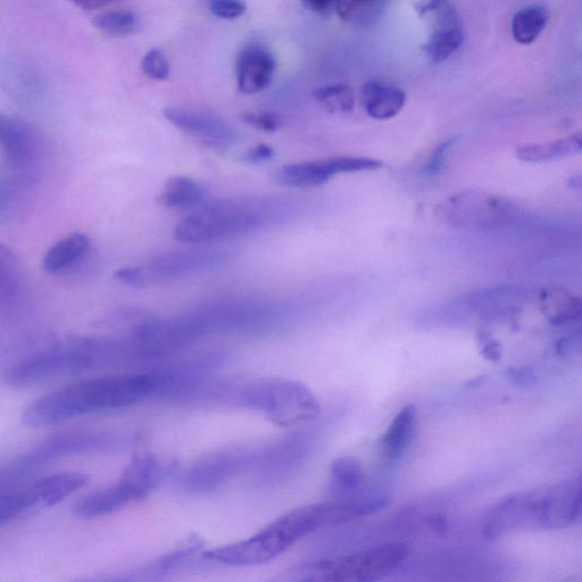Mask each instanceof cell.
Listing matches in <instances>:
<instances>
[{"label":"cell","instance_id":"cell-1","mask_svg":"<svg viewBox=\"0 0 582 582\" xmlns=\"http://www.w3.org/2000/svg\"><path fill=\"white\" fill-rule=\"evenodd\" d=\"M152 371L80 381L31 403L22 414L29 427H49L83 415L121 410L154 398Z\"/></svg>","mask_w":582,"mask_h":582},{"label":"cell","instance_id":"cell-2","mask_svg":"<svg viewBox=\"0 0 582 582\" xmlns=\"http://www.w3.org/2000/svg\"><path fill=\"white\" fill-rule=\"evenodd\" d=\"M295 203L280 197H238L204 205L174 228L182 244L215 243L262 230L293 219Z\"/></svg>","mask_w":582,"mask_h":582},{"label":"cell","instance_id":"cell-3","mask_svg":"<svg viewBox=\"0 0 582 582\" xmlns=\"http://www.w3.org/2000/svg\"><path fill=\"white\" fill-rule=\"evenodd\" d=\"M580 477L548 487L542 492L507 497L489 510L484 535L495 538L520 528L563 529L581 518Z\"/></svg>","mask_w":582,"mask_h":582},{"label":"cell","instance_id":"cell-4","mask_svg":"<svg viewBox=\"0 0 582 582\" xmlns=\"http://www.w3.org/2000/svg\"><path fill=\"white\" fill-rule=\"evenodd\" d=\"M122 360L118 339L81 340L78 344L57 347L16 364L8 370L5 380L14 388H30L90 370L121 367Z\"/></svg>","mask_w":582,"mask_h":582},{"label":"cell","instance_id":"cell-5","mask_svg":"<svg viewBox=\"0 0 582 582\" xmlns=\"http://www.w3.org/2000/svg\"><path fill=\"white\" fill-rule=\"evenodd\" d=\"M237 407L261 412L282 428L317 420L321 413L312 390L302 382L287 379L241 381Z\"/></svg>","mask_w":582,"mask_h":582},{"label":"cell","instance_id":"cell-6","mask_svg":"<svg viewBox=\"0 0 582 582\" xmlns=\"http://www.w3.org/2000/svg\"><path fill=\"white\" fill-rule=\"evenodd\" d=\"M410 550L405 544L390 543L369 551L298 564L285 573L289 581L369 582L392 573L406 560Z\"/></svg>","mask_w":582,"mask_h":582},{"label":"cell","instance_id":"cell-7","mask_svg":"<svg viewBox=\"0 0 582 582\" xmlns=\"http://www.w3.org/2000/svg\"><path fill=\"white\" fill-rule=\"evenodd\" d=\"M202 338L209 335H264L286 320L284 306L256 299H223L188 311Z\"/></svg>","mask_w":582,"mask_h":582},{"label":"cell","instance_id":"cell-8","mask_svg":"<svg viewBox=\"0 0 582 582\" xmlns=\"http://www.w3.org/2000/svg\"><path fill=\"white\" fill-rule=\"evenodd\" d=\"M305 537V523L301 514L293 510L243 542L204 552V557L213 565L252 567L276 559Z\"/></svg>","mask_w":582,"mask_h":582},{"label":"cell","instance_id":"cell-9","mask_svg":"<svg viewBox=\"0 0 582 582\" xmlns=\"http://www.w3.org/2000/svg\"><path fill=\"white\" fill-rule=\"evenodd\" d=\"M230 254L222 249H189L163 253L146 263L127 266L115 272L114 278L128 287L143 288L224 268Z\"/></svg>","mask_w":582,"mask_h":582},{"label":"cell","instance_id":"cell-10","mask_svg":"<svg viewBox=\"0 0 582 582\" xmlns=\"http://www.w3.org/2000/svg\"><path fill=\"white\" fill-rule=\"evenodd\" d=\"M518 209L510 199L487 191L456 193L440 204L437 215L448 227L468 231H495L515 219Z\"/></svg>","mask_w":582,"mask_h":582},{"label":"cell","instance_id":"cell-11","mask_svg":"<svg viewBox=\"0 0 582 582\" xmlns=\"http://www.w3.org/2000/svg\"><path fill=\"white\" fill-rule=\"evenodd\" d=\"M260 447L238 445L204 455L182 470L176 485L188 495H205L216 492L241 473L252 471Z\"/></svg>","mask_w":582,"mask_h":582},{"label":"cell","instance_id":"cell-12","mask_svg":"<svg viewBox=\"0 0 582 582\" xmlns=\"http://www.w3.org/2000/svg\"><path fill=\"white\" fill-rule=\"evenodd\" d=\"M317 436L312 429H297L268 446H261L253 468L257 488L284 485L301 472L314 451Z\"/></svg>","mask_w":582,"mask_h":582},{"label":"cell","instance_id":"cell-13","mask_svg":"<svg viewBox=\"0 0 582 582\" xmlns=\"http://www.w3.org/2000/svg\"><path fill=\"white\" fill-rule=\"evenodd\" d=\"M415 11L430 28L422 49L431 62H445L459 51L464 40L463 26L451 0H420Z\"/></svg>","mask_w":582,"mask_h":582},{"label":"cell","instance_id":"cell-14","mask_svg":"<svg viewBox=\"0 0 582 582\" xmlns=\"http://www.w3.org/2000/svg\"><path fill=\"white\" fill-rule=\"evenodd\" d=\"M164 118L174 127L211 147H229L238 139L237 130L220 116L185 106H170Z\"/></svg>","mask_w":582,"mask_h":582},{"label":"cell","instance_id":"cell-15","mask_svg":"<svg viewBox=\"0 0 582 582\" xmlns=\"http://www.w3.org/2000/svg\"><path fill=\"white\" fill-rule=\"evenodd\" d=\"M132 439L128 436L113 434H98V432H82L57 436L47 440L28 456L30 463H44L61 457L76 454L111 452L123 450L131 445Z\"/></svg>","mask_w":582,"mask_h":582},{"label":"cell","instance_id":"cell-16","mask_svg":"<svg viewBox=\"0 0 582 582\" xmlns=\"http://www.w3.org/2000/svg\"><path fill=\"white\" fill-rule=\"evenodd\" d=\"M528 299L527 291L513 287H495L476 291L456 301L481 318L500 319L517 313Z\"/></svg>","mask_w":582,"mask_h":582},{"label":"cell","instance_id":"cell-17","mask_svg":"<svg viewBox=\"0 0 582 582\" xmlns=\"http://www.w3.org/2000/svg\"><path fill=\"white\" fill-rule=\"evenodd\" d=\"M277 64L273 56L257 46L245 48L237 58L236 76L240 93L254 95L270 86Z\"/></svg>","mask_w":582,"mask_h":582},{"label":"cell","instance_id":"cell-18","mask_svg":"<svg viewBox=\"0 0 582 582\" xmlns=\"http://www.w3.org/2000/svg\"><path fill=\"white\" fill-rule=\"evenodd\" d=\"M164 473L160 461L154 455L141 452L133 457L118 484L132 503L151 494L160 485Z\"/></svg>","mask_w":582,"mask_h":582},{"label":"cell","instance_id":"cell-19","mask_svg":"<svg viewBox=\"0 0 582 582\" xmlns=\"http://www.w3.org/2000/svg\"><path fill=\"white\" fill-rule=\"evenodd\" d=\"M203 540L191 537L182 545L174 548L173 551L159 557L155 562L148 564L143 570L132 573L137 579H161L171 575L173 572L199 568L202 565L211 564L202 553Z\"/></svg>","mask_w":582,"mask_h":582},{"label":"cell","instance_id":"cell-20","mask_svg":"<svg viewBox=\"0 0 582 582\" xmlns=\"http://www.w3.org/2000/svg\"><path fill=\"white\" fill-rule=\"evenodd\" d=\"M337 174H342L338 156L326 160L281 166L274 173L273 179L281 186L313 188L327 184Z\"/></svg>","mask_w":582,"mask_h":582},{"label":"cell","instance_id":"cell-21","mask_svg":"<svg viewBox=\"0 0 582 582\" xmlns=\"http://www.w3.org/2000/svg\"><path fill=\"white\" fill-rule=\"evenodd\" d=\"M361 101L370 118L386 121L403 110L406 95L401 88L370 81L362 87Z\"/></svg>","mask_w":582,"mask_h":582},{"label":"cell","instance_id":"cell-22","mask_svg":"<svg viewBox=\"0 0 582 582\" xmlns=\"http://www.w3.org/2000/svg\"><path fill=\"white\" fill-rule=\"evenodd\" d=\"M539 309L554 326H567L581 319L580 298L563 287L548 286L539 291Z\"/></svg>","mask_w":582,"mask_h":582},{"label":"cell","instance_id":"cell-23","mask_svg":"<svg viewBox=\"0 0 582 582\" xmlns=\"http://www.w3.org/2000/svg\"><path fill=\"white\" fill-rule=\"evenodd\" d=\"M89 477L86 473L66 471L54 473L35 482L32 486L39 504L52 507L60 504L72 494L78 492L88 484Z\"/></svg>","mask_w":582,"mask_h":582},{"label":"cell","instance_id":"cell-24","mask_svg":"<svg viewBox=\"0 0 582 582\" xmlns=\"http://www.w3.org/2000/svg\"><path fill=\"white\" fill-rule=\"evenodd\" d=\"M205 199L204 187L194 179L182 176L166 180L159 195V203L162 206L179 211L196 209Z\"/></svg>","mask_w":582,"mask_h":582},{"label":"cell","instance_id":"cell-25","mask_svg":"<svg viewBox=\"0 0 582 582\" xmlns=\"http://www.w3.org/2000/svg\"><path fill=\"white\" fill-rule=\"evenodd\" d=\"M31 146L32 137L26 124L0 112V149L7 159L15 164L26 161Z\"/></svg>","mask_w":582,"mask_h":582},{"label":"cell","instance_id":"cell-26","mask_svg":"<svg viewBox=\"0 0 582 582\" xmlns=\"http://www.w3.org/2000/svg\"><path fill=\"white\" fill-rule=\"evenodd\" d=\"M90 248V240L83 234H72L58 241L46 253L43 266L49 273L61 272L76 264Z\"/></svg>","mask_w":582,"mask_h":582},{"label":"cell","instance_id":"cell-27","mask_svg":"<svg viewBox=\"0 0 582 582\" xmlns=\"http://www.w3.org/2000/svg\"><path fill=\"white\" fill-rule=\"evenodd\" d=\"M582 149L580 135H573L548 144H532L518 148V159L528 163H544L579 154Z\"/></svg>","mask_w":582,"mask_h":582},{"label":"cell","instance_id":"cell-28","mask_svg":"<svg viewBox=\"0 0 582 582\" xmlns=\"http://www.w3.org/2000/svg\"><path fill=\"white\" fill-rule=\"evenodd\" d=\"M417 409L414 405H407L399 412L381 440L382 451L395 460L401 457L409 445L412 436Z\"/></svg>","mask_w":582,"mask_h":582},{"label":"cell","instance_id":"cell-29","mask_svg":"<svg viewBox=\"0 0 582 582\" xmlns=\"http://www.w3.org/2000/svg\"><path fill=\"white\" fill-rule=\"evenodd\" d=\"M393 0H337L340 19L356 27H369L387 12Z\"/></svg>","mask_w":582,"mask_h":582},{"label":"cell","instance_id":"cell-30","mask_svg":"<svg viewBox=\"0 0 582 582\" xmlns=\"http://www.w3.org/2000/svg\"><path fill=\"white\" fill-rule=\"evenodd\" d=\"M550 14L542 5L522 8L512 20V33L521 45H530L540 36L547 26Z\"/></svg>","mask_w":582,"mask_h":582},{"label":"cell","instance_id":"cell-31","mask_svg":"<svg viewBox=\"0 0 582 582\" xmlns=\"http://www.w3.org/2000/svg\"><path fill=\"white\" fill-rule=\"evenodd\" d=\"M330 472L332 488L339 493L353 492L362 484V463L352 456L338 457L337 460L332 462Z\"/></svg>","mask_w":582,"mask_h":582},{"label":"cell","instance_id":"cell-32","mask_svg":"<svg viewBox=\"0 0 582 582\" xmlns=\"http://www.w3.org/2000/svg\"><path fill=\"white\" fill-rule=\"evenodd\" d=\"M20 266L10 248L0 244V306L10 305L18 294Z\"/></svg>","mask_w":582,"mask_h":582},{"label":"cell","instance_id":"cell-33","mask_svg":"<svg viewBox=\"0 0 582 582\" xmlns=\"http://www.w3.org/2000/svg\"><path fill=\"white\" fill-rule=\"evenodd\" d=\"M94 26L107 36L124 37L135 33L139 26L138 16L131 11H112L95 16Z\"/></svg>","mask_w":582,"mask_h":582},{"label":"cell","instance_id":"cell-34","mask_svg":"<svg viewBox=\"0 0 582 582\" xmlns=\"http://www.w3.org/2000/svg\"><path fill=\"white\" fill-rule=\"evenodd\" d=\"M314 98L330 113H352L355 106V96L351 87L331 85L314 91Z\"/></svg>","mask_w":582,"mask_h":582},{"label":"cell","instance_id":"cell-35","mask_svg":"<svg viewBox=\"0 0 582 582\" xmlns=\"http://www.w3.org/2000/svg\"><path fill=\"white\" fill-rule=\"evenodd\" d=\"M39 504L32 487L0 494V528Z\"/></svg>","mask_w":582,"mask_h":582},{"label":"cell","instance_id":"cell-36","mask_svg":"<svg viewBox=\"0 0 582 582\" xmlns=\"http://www.w3.org/2000/svg\"><path fill=\"white\" fill-rule=\"evenodd\" d=\"M141 68L148 78L163 81L170 76V63L160 49H152L143 58Z\"/></svg>","mask_w":582,"mask_h":582},{"label":"cell","instance_id":"cell-37","mask_svg":"<svg viewBox=\"0 0 582 582\" xmlns=\"http://www.w3.org/2000/svg\"><path fill=\"white\" fill-rule=\"evenodd\" d=\"M209 8L215 18L223 20H236L247 10L243 0H209Z\"/></svg>","mask_w":582,"mask_h":582},{"label":"cell","instance_id":"cell-38","mask_svg":"<svg viewBox=\"0 0 582 582\" xmlns=\"http://www.w3.org/2000/svg\"><path fill=\"white\" fill-rule=\"evenodd\" d=\"M243 120L257 130L274 132L280 129L282 120L273 112H247L243 114Z\"/></svg>","mask_w":582,"mask_h":582},{"label":"cell","instance_id":"cell-39","mask_svg":"<svg viewBox=\"0 0 582 582\" xmlns=\"http://www.w3.org/2000/svg\"><path fill=\"white\" fill-rule=\"evenodd\" d=\"M454 145V140H447L440 144L431 154L429 161L426 166H424V172L429 174V176H436L440 171L443 170L447 154Z\"/></svg>","mask_w":582,"mask_h":582},{"label":"cell","instance_id":"cell-40","mask_svg":"<svg viewBox=\"0 0 582 582\" xmlns=\"http://www.w3.org/2000/svg\"><path fill=\"white\" fill-rule=\"evenodd\" d=\"M480 353L486 360L498 362L502 359V345L487 332H481L478 336Z\"/></svg>","mask_w":582,"mask_h":582},{"label":"cell","instance_id":"cell-41","mask_svg":"<svg viewBox=\"0 0 582 582\" xmlns=\"http://www.w3.org/2000/svg\"><path fill=\"white\" fill-rule=\"evenodd\" d=\"M274 156L276 151L271 146L260 144L249 148L243 155V161L249 164H263L272 161Z\"/></svg>","mask_w":582,"mask_h":582},{"label":"cell","instance_id":"cell-42","mask_svg":"<svg viewBox=\"0 0 582 582\" xmlns=\"http://www.w3.org/2000/svg\"><path fill=\"white\" fill-rule=\"evenodd\" d=\"M302 3L307 10L315 14L329 15L336 10L337 0H302Z\"/></svg>","mask_w":582,"mask_h":582},{"label":"cell","instance_id":"cell-43","mask_svg":"<svg viewBox=\"0 0 582 582\" xmlns=\"http://www.w3.org/2000/svg\"><path fill=\"white\" fill-rule=\"evenodd\" d=\"M429 528L438 536H444L448 530V520L442 513H435L429 515L427 519Z\"/></svg>","mask_w":582,"mask_h":582},{"label":"cell","instance_id":"cell-44","mask_svg":"<svg viewBox=\"0 0 582 582\" xmlns=\"http://www.w3.org/2000/svg\"><path fill=\"white\" fill-rule=\"evenodd\" d=\"M70 2L80 7L81 10L94 11L97 8L119 2V0H70Z\"/></svg>","mask_w":582,"mask_h":582},{"label":"cell","instance_id":"cell-45","mask_svg":"<svg viewBox=\"0 0 582 582\" xmlns=\"http://www.w3.org/2000/svg\"><path fill=\"white\" fill-rule=\"evenodd\" d=\"M511 378L518 382L519 385L528 386L535 382L534 374H532L528 369H511L509 370Z\"/></svg>","mask_w":582,"mask_h":582}]
</instances>
